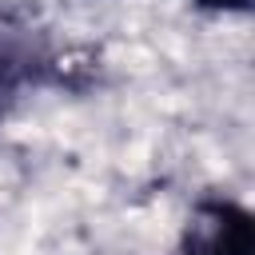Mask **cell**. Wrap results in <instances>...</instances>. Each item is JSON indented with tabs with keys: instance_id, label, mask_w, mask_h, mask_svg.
<instances>
[{
	"instance_id": "6da1fadb",
	"label": "cell",
	"mask_w": 255,
	"mask_h": 255,
	"mask_svg": "<svg viewBox=\"0 0 255 255\" xmlns=\"http://www.w3.org/2000/svg\"><path fill=\"white\" fill-rule=\"evenodd\" d=\"M183 255H255V219L231 199H203L183 235Z\"/></svg>"
},
{
	"instance_id": "7a4b0ae2",
	"label": "cell",
	"mask_w": 255,
	"mask_h": 255,
	"mask_svg": "<svg viewBox=\"0 0 255 255\" xmlns=\"http://www.w3.org/2000/svg\"><path fill=\"white\" fill-rule=\"evenodd\" d=\"M199 8H215V12H247L251 0H195Z\"/></svg>"
}]
</instances>
